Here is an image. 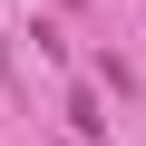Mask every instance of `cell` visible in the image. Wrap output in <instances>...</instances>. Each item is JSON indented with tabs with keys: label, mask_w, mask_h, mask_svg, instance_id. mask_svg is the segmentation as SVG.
I'll return each instance as SVG.
<instances>
[{
	"label": "cell",
	"mask_w": 146,
	"mask_h": 146,
	"mask_svg": "<svg viewBox=\"0 0 146 146\" xmlns=\"http://www.w3.org/2000/svg\"><path fill=\"white\" fill-rule=\"evenodd\" d=\"M68 127H78V136H107V107H98V98L78 88V98H68Z\"/></svg>",
	"instance_id": "1"
},
{
	"label": "cell",
	"mask_w": 146,
	"mask_h": 146,
	"mask_svg": "<svg viewBox=\"0 0 146 146\" xmlns=\"http://www.w3.org/2000/svg\"><path fill=\"white\" fill-rule=\"evenodd\" d=\"M58 10H78V0H58Z\"/></svg>",
	"instance_id": "2"
}]
</instances>
